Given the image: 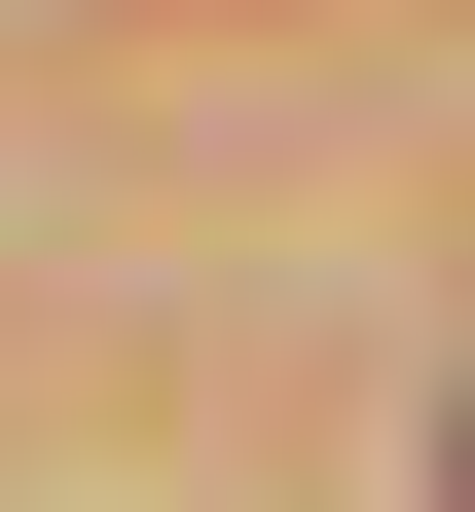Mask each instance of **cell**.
<instances>
[{"label": "cell", "mask_w": 475, "mask_h": 512, "mask_svg": "<svg viewBox=\"0 0 475 512\" xmlns=\"http://www.w3.org/2000/svg\"><path fill=\"white\" fill-rule=\"evenodd\" d=\"M439 512H475V403H439Z\"/></svg>", "instance_id": "6da1fadb"}]
</instances>
